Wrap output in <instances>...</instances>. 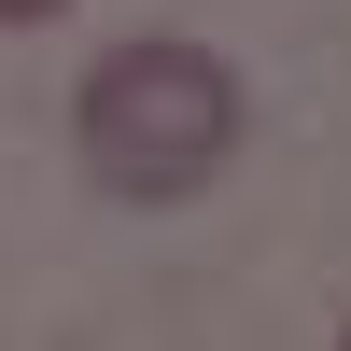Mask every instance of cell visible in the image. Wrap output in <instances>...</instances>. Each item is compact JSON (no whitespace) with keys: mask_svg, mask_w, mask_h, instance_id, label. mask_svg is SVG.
Returning a JSON list of instances; mask_svg holds the SVG:
<instances>
[{"mask_svg":"<svg viewBox=\"0 0 351 351\" xmlns=\"http://www.w3.org/2000/svg\"><path fill=\"white\" fill-rule=\"evenodd\" d=\"M43 14H71V0H0V28H43Z\"/></svg>","mask_w":351,"mask_h":351,"instance_id":"cell-2","label":"cell"},{"mask_svg":"<svg viewBox=\"0 0 351 351\" xmlns=\"http://www.w3.org/2000/svg\"><path fill=\"white\" fill-rule=\"evenodd\" d=\"M71 141H84V169H99L112 197L169 211V197H197L225 155H239V71H225L211 43H169V28H141V43H112L99 71H84Z\"/></svg>","mask_w":351,"mask_h":351,"instance_id":"cell-1","label":"cell"}]
</instances>
